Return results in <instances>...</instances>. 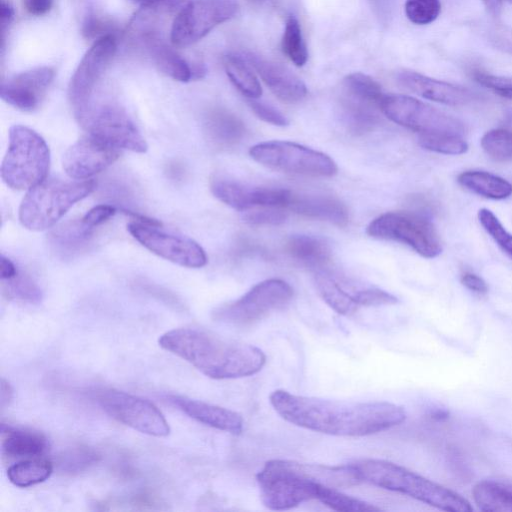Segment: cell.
Listing matches in <instances>:
<instances>
[{
  "instance_id": "obj_14",
  "label": "cell",
  "mask_w": 512,
  "mask_h": 512,
  "mask_svg": "<svg viewBox=\"0 0 512 512\" xmlns=\"http://www.w3.org/2000/svg\"><path fill=\"white\" fill-rule=\"evenodd\" d=\"M117 50L115 34L93 42L73 73L68 86V99L74 115L94 97L98 85Z\"/></svg>"
},
{
  "instance_id": "obj_44",
  "label": "cell",
  "mask_w": 512,
  "mask_h": 512,
  "mask_svg": "<svg viewBox=\"0 0 512 512\" xmlns=\"http://www.w3.org/2000/svg\"><path fill=\"white\" fill-rule=\"evenodd\" d=\"M473 78L480 85L489 88L496 94L512 99V77L490 74L481 70L473 71Z\"/></svg>"
},
{
  "instance_id": "obj_3",
  "label": "cell",
  "mask_w": 512,
  "mask_h": 512,
  "mask_svg": "<svg viewBox=\"0 0 512 512\" xmlns=\"http://www.w3.org/2000/svg\"><path fill=\"white\" fill-rule=\"evenodd\" d=\"M263 504L271 510H288L316 500L320 485L336 488L359 484L350 464L328 466L272 459L257 473Z\"/></svg>"
},
{
  "instance_id": "obj_22",
  "label": "cell",
  "mask_w": 512,
  "mask_h": 512,
  "mask_svg": "<svg viewBox=\"0 0 512 512\" xmlns=\"http://www.w3.org/2000/svg\"><path fill=\"white\" fill-rule=\"evenodd\" d=\"M166 399L190 418L209 427L234 435L243 430V418L233 410L182 395H167Z\"/></svg>"
},
{
  "instance_id": "obj_52",
  "label": "cell",
  "mask_w": 512,
  "mask_h": 512,
  "mask_svg": "<svg viewBox=\"0 0 512 512\" xmlns=\"http://www.w3.org/2000/svg\"><path fill=\"white\" fill-rule=\"evenodd\" d=\"M14 19V9L8 0H0V23L2 32V44L5 38V32Z\"/></svg>"
},
{
  "instance_id": "obj_2",
  "label": "cell",
  "mask_w": 512,
  "mask_h": 512,
  "mask_svg": "<svg viewBox=\"0 0 512 512\" xmlns=\"http://www.w3.org/2000/svg\"><path fill=\"white\" fill-rule=\"evenodd\" d=\"M158 343L162 349L216 380L254 375L266 363V355L260 348L199 328L169 330L160 336Z\"/></svg>"
},
{
  "instance_id": "obj_24",
  "label": "cell",
  "mask_w": 512,
  "mask_h": 512,
  "mask_svg": "<svg viewBox=\"0 0 512 512\" xmlns=\"http://www.w3.org/2000/svg\"><path fill=\"white\" fill-rule=\"evenodd\" d=\"M1 448L9 458H34L48 449L46 437L36 431L1 424Z\"/></svg>"
},
{
  "instance_id": "obj_30",
  "label": "cell",
  "mask_w": 512,
  "mask_h": 512,
  "mask_svg": "<svg viewBox=\"0 0 512 512\" xmlns=\"http://www.w3.org/2000/svg\"><path fill=\"white\" fill-rule=\"evenodd\" d=\"M343 119L347 128L361 135L374 130L381 122L379 108L343 95L341 100Z\"/></svg>"
},
{
  "instance_id": "obj_35",
  "label": "cell",
  "mask_w": 512,
  "mask_h": 512,
  "mask_svg": "<svg viewBox=\"0 0 512 512\" xmlns=\"http://www.w3.org/2000/svg\"><path fill=\"white\" fill-rule=\"evenodd\" d=\"M316 500L335 511L368 512L381 510V508L366 501L344 494L339 488L326 484L319 487Z\"/></svg>"
},
{
  "instance_id": "obj_56",
  "label": "cell",
  "mask_w": 512,
  "mask_h": 512,
  "mask_svg": "<svg viewBox=\"0 0 512 512\" xmlns=\"http://www.w3.org/2000/svg\"><path fill=\"white\" fill-rule=\"evenodd\" d=\"M431 417L437 420H443L448 417V412L445 410H437L432 413Z\"/></svg>"
},
{
  "instance_id": "obj_12",
  "label": "cell",
  "mask_w": 512,
  "mask_h": 512,
  "mask_svg": "<svg viewBox=\"0 0 512 512\" xmlns=\"http://www.w3.org/2000/svg\"><path fill=\"white\" fill-rule=\"evenodd\" d=\"M382 113L391 121L419 135L455 133L463 135L466 128L459 119L416 98L401 94H385Z\"/></svg>"
},
{
  "instance_id": "obj_50",
  "label": "cell",
  "mask_w": 512,
  "mask_h": 512,
  "mask_svg": "<svg viewBox=\"0 0 512 512\" xmlns=\"http://www.w3.org/2000/svg\"><path fill=\"white\" fill-rule=\"evenodd\" d=\"M461 283L474 293L484 295L488 292L485 280L473 272H464L461 275Z\"/></svg>"
},
{
  "instance_id": "obj_36",
  "label": "cell",
  "mask_w": 512,
  "mask_h": 512,
  "mask_svg": "<svg viewBox=\"0 0 512 512\" xmlns=\"http://www.w3.org/2000/svg\"><path fill=\"white\" fill-rule=\"evenodd\" d=\"M281 47L283 53L296 66H303L307 62V47L299 21L294 16H290L286 21Z\"/></svg>"
},
{
  "instance_id": "obj_27",
  "label": "cell",
  "mask_w": 512,
  "mask_h": 512,
  "mask_svg": "<svg viewBox=\"0 0 512 512\" xmlns=\"http://www.w3.org/2000/svg\"><path fill=\"white\" fill-rule=\"evenodd\" d=\"M287 253L295 260L312 268H324L331 261V249L322 238L294 235L285 245Z\"/></svg>"
},
{
  "instance_id": "obj_16",
  "label": "cell",
  "mask_w": 512,
  "mask_h": 512,
  "mask_svg": "<svg viewBox=\"0 0 512 512\" xmlns=\"http://www.w3.org/2000/svg\"><path fill=\"white\" fill-rule=\"evenodd\" d=\"M189 0H151L145 3L130 20L126 35L131 43L146 48L167 42L175 18Z\"/></svg>"
},
{
  "instance_id": "obj_59",
  "label": "cell",
  "mask_w": 512,
  "mask_h": 512,
  "mask_svg": "<svg viewBox=\"0 0 512 512\" xmlns=\"http://www.w3.org/2000/svg\"><path fill=\"white\" fill-rule=\"evenodd\" d=\"M508 49L510 50V52H512V47H508Z\"/></svg>"
},
{
  "instance_id": "obj_46",
  "label": "cell",
  "mask_w": 512,
  "mask_h": 512,
  "mask_svg": "<svg viewBox=\"0 0 512 512\" xmlns=\"http://www.w3.org/2000/svg\"><path fill=\"white\" fill-rule=\"evenodd\" d=\"M287 214L282 208L262 207L260 210L248 212L244 220L253 225H278L286 220Z\"/></svg>"
},
{
  "instance_id": "obj_8",
  "label": "cell",
  "mask_w": 512,
  "mask_h": 512,
  "mask_svg": "<svg viewBox=\"0 0 512 512\" xmlns=\"http://www.w3.org/2000/svg\"><path fill=\"white\" fill-rule=\"evenodd\" d=\"M293 288L277 278L264 280L253 286L243 296L216 308L212 317L221 323L248 327L284 308L292 300Z\"/></svg>"
},
{
  "instance_id": "obj_1",
  "label": "cell",
  "mask_w": 512,
  "mask_h": 512,
  "mask_svg": "<svg viewBox=\"0 0 512 512\" xmlns=\"http://www.w3.org/2000/svg\"><path fill=\"white\" fill-rule=\"evenodd\" d=\"M269 402L285 421L333 436L360 437L376 434L405 421L402 406L386 401H339L274 390Z\"/></svg>"
},
{
  "instance_id": "obj_41",
  "label": "cell",
  "mask_w": 512,
  "mask_h": 512,
  "mask_svg": "<svg viewBox=\"0 0 512 512\" xmlns=\"http://www.w3.org/2000/svg\"><path fill=\"white\" fill-rule=\"evenodd\" d=\"M98 459L99 456L94 450L77 447L64 452L59 457L58 467L65 474H78L94 465Z\"/></svg>"
},
{
  "instance_id": "obj_32",
  "label": "cell",
  "mask_w": 512,
  "mask_h": 512,
  "mask_svg": "<svg viewBox=\"0 0 512 512\" xmlns=\"http://www.w3.org/2000/svg\"><path fill=\"white\" fill-rule=\"evenodd\" d=\"M473 499L479 509L486 512H512V488L489 480L478 482Z\"/></svg>"
},
{
  "instance_id": "obj_48",
  "label": "cell",
  "mask_w": 512,
  "mask_h": 512,
  "mask_svg": "<svg viewBox=\"0 0 512 512\" xmlns=\"http://www.w3.org/2000/svg\"><path fill=\"white\" fill-rule=\"evenodd\" d=\"M116 212V209L110 205H97L90 209L82 218V222L92 228L106 222Z\"/></svg>"
},
{
  "instance_id": "obj_58",
  "label": "cell",
  "mask_w": 512,
  "mask_h": 512,
  "mask_svg": "<svg viewBox=\"0 0 512 512\" xmlns=\"http://www.w3.org/2000/svg\"><path fill=\"white\" fill-rule=\"evenodd\" d=\"M134 1H135V2H139V3H144V4H145V3H147V2H149V1H151V0H134Z\"/></svg>"
},
{
  "instance_id": "obj_13",
  "label": "cell",
  "mask_w": 512,
  "mask_h": 512,
  "mask_svg": "<svg viewBox=\"0 0 512 512\" xmlns=\"http://www.w3.org/2000/svg\"><path fill=\"white\" fill-rule=\"evenodd\" d=\"M237 11L234 0H189L174 20L171 43L177 47L194 44Z\"/></svg>"
},
{
  "instance_id": "obj_17",
  "label": "cell",
  "mask_w": 512,
  "mask_h": 512,
  "mask_svg": "<svg viewBox=\"0 0 512 512\" xmlns=\"http://www.w3.org/2000/svg\"><path fill=\"white\" fill-rule=\"evenodd\" d=\"M210 190L218 200L240 211L256 207L287 209L292 193L282 188L251 187L218 175L211 178Z\"/></svg>"
},
{
  "instance_id": "obj_38",
  "label": "cell",
  "mask_w": 512,
  "mask_h": 512,
  "mask_svg": "<svg viewBox=\"0 0 512 512\" xmlns=\"http://www.w3.org/2000/svg\"><path fill=\"white\" fill-rule=\"evenodd\" d=\"M92 228L85 225L81 219L73 220L59 225L50 236L53 244L65 249H75L88 241Z\"/></svg>"
},
{
  "instance_id": "obj_42",
  "label": "cell",
  "mask_w": 512,
  "mask_h": 512,
  "mask_svg": "<svg viewBox=\"0 0 512 512\" xmlns=\"http://www.w3.org/2000/svg\"><path fill=\"white\" fill-rule=\"evenodd\" d=\"M478 219L495 243L512 257V234L505 229L495 214L489 209L482 208L478 211Z\"/></svg>"
},
{
  "instance_id": "obj_4",
  "label": "cell",
  "mask_w": 512,
  "mask_h": 512,
  "mask_svg": "<svg viewBox=\"0 0 512 512\" xmlns=\"http://www.w3.org/2000/svg\"><path fill=\"white\" fill-rule=\"evenodd\" d=\"M359 482L398 492L448 512H471L470 502L458 493L401 465L374 458L350 463Z\"/></svg>"
},
{
  "instance_id": "obj_54",
  "label": "cell",
  "mask_w": 512,
  "mask_h": 512,
  "mask_svg": "<svg viewBox=\"0 0 512 512\" xmlns=\"http://www.w3.org/2000/svg\"><path fill=\"white\" fill-rule=\"evenodd\" d=\"M13 397H14L13 387L7 380L2 378L1 379V393H0L1 408L9 406V404L13 400Z\"/></svg>"
},
{
  "instance_id": "obj_28",
  "label": "cell",
  "mask_w": 512,
  "mask_h": 512,
  "mask_svg": "<svg viewBox=\"0 0 512 512\" xmlns=\"http://www.w3.org/2000/svg\"><path fill=\"white\" fill-rule=\"evenodd\" d=\"M457 181L463 188L485 198L502 200L512 195V184L490 172L464 171L458 175Z\"/></svg>"
},
{
  "instance_id": "obj_53",
  "label": "cell",
  "mask_w": 512,
  "mask_h": 512,
  "mask_svg": "<svg viewBox=\"0 0 512 512\" xmlns=\"http://www.w3.org/2000/svg\"><path fill=\"white\" fill-rule=\"evenodd\" d=\"M18 273L15 264L4 255L0 258V277L2 281L13 278Z\"/></svg>"
},
{
  "instance_id": "obj_39",
  "label": "cell",
  "mask_w": 512,
  "mask_h": 512,
  "mask_svg": "<svg viewBox=\"0 0 512 512\" xmlns=\"http://www.w3.org/2000/svg\"><path fill=\"white\" fill-rule=\"evenodd\" d=\"M418 141L424 149L446 155H460L468 150L462 135L455 133L419 135Z\"/></svg>"
},
{
  "instance_id": "obj_20",
  "label": "cell",
  "mask_w": 512,
  "mask_h": 512,
  "mask_svg": "<svg viewBox=\"0 0 512 512\" xmlns=\"http://www.w3.org/2000/svg\"><path fill=\"white\" fill-rule=\"evenodd\" d=\"M271 92L285 103H297L307 95L303 81L279 63L252 52L243 54Z\"/></svg>"
},
{
  "instance_id": "obj_43",
  "label": "cell",
  "mask_w": 512,
  "mask_h": 512,
  "mask_svg": "<svg viewBox=\"0 0 512 512\" xmlns=\"http://www.w3.org/2000/svg\"><path fill=\"white\" fill-rule=\"evenodd\" d=\"M441 12L440 0H406L405 13L414 24L426 25L437 19Z\"/></svg>"
},
{
  "instance_id": "obj_10",
  "label": "cell",
  "mask_w": 512,
  "mask_h": 512,
  "mask_svg": "<svg viewBox=\"0 0 512 512\" xmlns=\"http://www.w3.org/2000/svg\"><path fill=\"white\" fill-rule=\"evenodd\" d=\"M250 156L258 163L286 173L332 177L338 167L327 154L289 141H268L254 145Z\"/></svg>"
},
{
  "instance_id": "obj_47",
  "label": "cell",
  "mask_w": 512,
  "mask_h": 512,
  "mask_svg": "<svg viewBox=\"0 0 512 512\" xmlns=\"http://www.w3.org/2000/svg\"><path fill=\"white\" fill-rule=\"evenodd\" d=\"M248 103L254 114L261 120L276 126L289 124L287 117L275 107L255 99H250Z\"/></svg>"
},
{
  "instance_id": "obj_9",
  "label": "cell",
  "mask_w": 512,
  "mask_h": 512,
  "mask_svg": "<svg viewBox=\"0 0 512 512\" xmlns=\"http://www.w3.org/2000/svg\"><path fill=\"white\" fill-rule=\"evenodd\" d=\"M366 232L376 239L403 243L425 258H435L442 252L441 239L434 224L418 212L384 213L369 223Z\"/></svg>"
},
{
  "instance_id": "obj_26",
  "label": "cell",
  "mask_w": 512,
  "mask_h": 512,
  "mask_svg": "<svg viewBox=\"0 0 512 512\" xmlns=\"http://www.w3.org/2000/svg\"><path fill=\"white\" fill-rule=\"evenodd\" d=\"M204 126L210 139L224 147L237 144L246 133L243 121L221 107L212 108L206 113Z\"/></svg>"
},
{
  "instance_id": "obj_51",
  "label": "cell",
  "mask_w": 512,
  "mask_h": 512,
  "mask_svg": "<svg viewBox=\"0 0 512 512\" xmlns=\"http://www.w3.org/2000/svg\"><path fill=\"white\" fill-rule=\"evenodd\" d=\"M54 0H22V5L26 12L33 16H42L47 14Z\"/></svg>"
},
{
  "instance_id": "obj_49",
  "label": "cell",
  "mask_w": 512,
  "mask_h": 512,
  "mask_svg": "<svg viewBox=\"0 0 512 512\" xmlns=\"http://www.w3.org/2000/svg\"><path fill=\"white\" fill-rule=\"evenodd\" d=\"M373 13L382 24H388L392 18L396 0H367Z\"/></svg>"
},
{
  "instance_id": "obj_33",
  "label": "cell",
  "mask_w": 512,
  "mask_h": 512,
  "mask_svg": "<svg viewBox=\"0 0 512 512\" xmlns=\"http://www.w3.org/2000/svg\"><path fill=\"white\" fill-rule=\"evenodd\" d=\"M342 86L344 96L381 110V103L385 94L381 85L372 77L361 72H354L343 79Z\"/></svg>"
},
{
  "instance_id": "obj_37",
  "label": "cell",
  "mask_w": 512,
  "mask_h": 512,
  "mask_svg": "<svg viewBox=\"0 0 512 512\" xmlns=\"http://www.w3.org/2000/svg\"><path fill=\"white\" fill-rule=\"evenodd\" d=\"M481 147L495 161H512V129L496 128L487 131L481 138Z\"/></svg>"
},
{
  "instance_id": "obj_21",
  "label": "cell",
  "mask_w": 512,
  "mask_h": 512,
  "mask_svg": "<svg viewBox=\"0 0 512 512\" xmlns=\"http://www.w3.org/2000/svg\"><path fill=\"white\" fill-rule=\"evenodd\" d=\"M398 83L409 91L445 105H465L474 99L473 93L461 86L437 80L411 70L397 73Z\"/></svg>"
},
{
  "instance_id": "obj_45",
  "label": "cell",
  "mask_w": 512,
  "mask_h": 512,
  "mask_svg": "<svg viewBox=\"0 0 512 512\" xmlns=\"http://www.w3.org/2000/svg\"><path fill=\"white\" fill-rule=\"evenodd\" d=\"M115 24L107 18L89 15L85 19L82 33L88 40L96 41L106 35L114 34Z\"/></svg>"
},
{
  "instance_id": "obj_23",
  "label": "cell",
  "mask_w": 512,
  "mask_h": 512,
  "mask_svg": "<svg viewBox=\"0 0 512 512\" xmlns=\"http://www.w3.org/2000/svg\"><path fill=\"white\" fill-rule=\"evenodd\" d=\"M289 210L318 220L345 226L349 221L348 209L338 198L325 194L295 193L292 191Z\"/></svg>"
},
{
  "instance_id": "obj_19",
  "label": "cell",
  "mask_w": 512,
  "mask_h": 512,
  "mask_svg": "<svg viewBox=\"0 0 512 512\" xmlns=\"http://www.w3.org/2000/svg\"><path fill=\"white\" fill-rule=\"evenodd\" d=\"M54 76V70L48 66L21 72L2 82L0 96L21 111H33L41 104Z\"/></svg>"
},
{
  "instance_id": "obj_15",
  "label": "cell",
  "mask_w": 512,
  "mask_h": 512,
  "mask_svg": "<svg viewBox=\"0 0 512 512\" xmlns=\"http://www.w3.org/2000/svg\"><path fill=\"white\" fill-rule=\"evenodd\" d=\"M158 228L137 221L127 225L133 238L152 253L183 267L200 268L206 265V253L197 242Z\"/></svg>"
},
{
  "instance_id": "obj_34",
  "label": "cell",
  "mask_w": 512,
  "mask_h": 512,
  "mask_svg": "<svg viewBox=\"0 0 512 512\" xmlns=\"http://www.w3.org/2000/svg\"><path fill=\"white\" fill-rule=\"evenodd\" d=\"M52 472L53 465L50 461L28 458L10 466L7 477L13 485L26 488L44 482Z\"/></svg>"
},
{
  "instance_id": "obj_40",
  "label": "cell",
  "mask_w": 512,
  "mask_h": 512,
  "mask_svg": "<svg viewBox=\"0 0 512 512\" xmlns=\"http://www.w3.org/2000/svg\"><path fill=\"white\" fill-rule=\"evenodd\" d=\"M8 296L30 304H38L43 298L40 287L26 274L19 272L11 279L2 281Z\"/></svg>"
},
{
  "instance_id": "obj_18",
  "label": "cell",
  "mask_w": 512,
  "mask_h": 512,
  "mask_svg": "<svg viewBox=\"0 0 512 512\" xmlns=\"http://www.w3.org/2000/svg\"><path fill=\"white\" fill-rule=\"evenodd\" d=\"M119 157L118 148L87 134L65 151L62 166L69 177L87 180L105 170Z\"/></svg>"
},
{
  "instance_id": "obj_7",
  "label": "cell",
  "mask_w": 512,
  "mask_h": 512,
  "mask_svg": "<svg viewBox=\"0 0 512 512\" xmlns=\"http://www.w3.org/2000/svg\"><path fill=\"white\" fill-rule=\"evenodd\" d=\"M87 134L118 149L145 153L148 145L125 110L114 102L92 100L74 115Z\"/></svg>"
},
{
  "instance_id": "obj_5",
  "label": "cell",
  "mask_w": 512,
  "mask_h": 512,
  "mask_svg": "<svg viewBox=\"0 0 512 512\" xmlns=\"http://www.w3.org/2000/svg\"><path fill=\"white\" fill-rule=\"evenodd\" d=\"M95 187L94 180L46 178L27 191L19 207V220L32 231L51 228L75 203L90 195Z\"/></svg>"
},
{
  "instance_id": "obj_55",
  "label": "cell",
  "mask_w": 512,
  "mask_h": 512,
  "mask_svg": "<svg viewBox=\"0 0 512 512\" xmlns=\"http://www.w3.org/2000/svg\"><path fill=\"white\" fill-rule=\"evenodd\" d=\"M504 0H482L487 11L494 17L499 16Z\"/></svg>"
},
{
  "instance_id": "obj_57",
  "label": "cell",
  "mask_w": 512,
  "mask_h": 512,
  "mask_svg": "<svg viewBox=\"0 0 512 512\" xmlns=\"http://www.w3.org/2000/svg\"><path fill=\"white\" fill-rule=\"evenodd\" d=\"M247 1L249 3H251V4H253V5L262 6V5H266V4L272 3L275 0H247Z\"/></svg>"
},
{
  "instance_id": "obj_25",
  "label": "cell",
  "mask_w": 512,
  "mask_h": 512,
  "mask_svg": "<svg viewBox=\"0 0 512 512\" xmlns=\"http://www.w3.org/2000/svg\"><path fill=\"white\" fill-rule=\"evenodd\" d=\"M145 50L158 70L174 80L189 82L200 78L204 73L201 68H192L169 42L152 44Z\"/></svg>"
},
{
  "instance_id": "obj_29",
  "label": "cell",
  "mask_w": 512,
  "mask_h": 512,
  "mask_svg": "<svg viewBox=\"0 0 512 512\" xmlns=\"http://www.w3.org/2000/svg\"><path fill=\"white\" fill-rule=\"evenodd\" d=\"M314 280L321 298L335 312L348 316L358 310L359 307L345 289L340 278L320 270L315 274Z\"/></svg>"
},
{
  "instance_id": "obj_11",
  "label": "cell",
  "mask_w": 512,
  "mask_h": 512,
  "mask_svg": "<svg viewBox=\"0 0 512 512\" xmlns=\"http://www.w3.org/2000/svg\"><path fill=\"white\" fill-rule=\"evenodd\" d=\"M91 396L106 414L141 433L154 437L170 433L162 412L147 399L113 388L96 389Z\"/></svg>"
},
{
  "instance_id": "obj_6",
  "label": "cell",
  "mask_w": 512,
  "mask_h": 512,
  "mask_svg": "<svg viewBox=\"0 0 512 512\" xmlns=\"http://www.w3.org/2000/svg\"><path fill=\"white\" fill-rule=\"evenodd\" d=\"M50 150L34 130L14 125L9 130V144L1 166V178L12 189L29 190L47 178Z\"/></svg>"
},
{
  "instance_id": "obj_31",
  "label": "cell",
  "mask_w": 512,
  "mask_h": 512,
  "mask_svg": "<svg viewBox=\"0 0 512 512\" xmlns=\"http://www.w3.org/2000/svg\"><path fill=\"white\" fill-rule=\"evenodd\" d=\"M243 55L229 53L223 58L227 76L233 85L247 98L257 99L262 94L260 83Z\"/></svg>"
}]
</instances>
